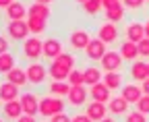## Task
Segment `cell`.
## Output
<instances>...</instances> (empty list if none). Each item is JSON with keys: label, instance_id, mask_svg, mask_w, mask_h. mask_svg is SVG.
Returning <instances> with one entry per match:
<instances>
[{"label": "cell", "instance_id": "50", "mask_svg": "<svg viewBox=\"0 0 149 122\" xmlns=\"http://www.w3.org/2000/svg\"><path fill=\"white\" fill-rule=\"evenodd\" d=\"M145 2H149V0H145Z\"/></svg>", "mask_w": 149, "mask_h": 122}, {"label": "cell", "instance_id": "33", "mask_svg": "<svg viewBox=\"0 0 149 122\" xmlns=\"http://www.w3.org/2000/svg\"><path fill=\"white\" fill-rule=\"evenodd\" d=\"M68 85H85V73L83 68H72L68 75Z\"/></svg>", "mask_w": 149, "mask_h": 122}, {"label": "cell", "instance_id": "19", "mask_svg": "<svg viewBox=\"0 0 149 122\" xmlns=\"http://www.w3.org/2000/svg\"><path fill=\"white\" fill-rule=\"evenodd\" d=\"M89 97H91V101H102V103H108V101L112 99V91L108 89L106 83L102 81V83H97V85L89 87Z\"/></svg>", "mask_w": 149, "mask_h": 122}, {"label": "cell", "instance_id": "20", "mask_svg": "<svg viewBox=\"0 0 149 122\" xmlns=\"http://www.w3.org/2000/svg\"><path fill=\"white\" fill-rule=\"evenodd\" d=\"M130 106H135V103L143 97V89L137 85V83H126V85H122V93H120Z\"/></svg>", "mask_w": 149, "mask_h": 122}, {"label": "cell", "instance_id": "17", "mask_svg": "<svg viewBox=\"0 0 149 122\" xmlns=\"http://www.w3.org/2000/svg\"><path fill=\"white\" fill-rule=\"evenodd\" d=\"M2 116H4V120L17 122L19 118L23 116V106H21V99H15V101H6V103H2Z\"/></svg>", "mask_w": 149, "mask_h": 122}, {"label": "cell", "instance_id": "38", "mask_svg": "<svg viewBox=\"0 0 149 122\" xmlns=\"http://www.w3.org/2000/svg\"><path fill=\"white\" fill-rule=\"evenodd\" d=\"M10 52V40L6 35H0V54H6Z\"/></svg>", "mask_w": 149, "mask_h": 122}, {"label": "cell", "instance_id": "13", "mask_svg": "<svg viewBox=\"0 0 149 122\" xmlns=\"http://www.w3.org/2000/svg\"><path fill=\"white\" fill-rule=\"evenodd\" d=\"M62 52H64V50H62L60 40H56V37H46V40H44V60L52 62V60L58 58Z\"/></svg>", "mask_w": 149, "mask_h": 122}, {"label": "cell", "instance_id": "43", "mask_svg": "<svg viewBox=\"0 0 149 122\" xmlns=\"http://www.w3.org/2000/svg\"><path fill=\"white\" fill-rule=\"evenodd\" d=\"M141 89H143V95H149V79H145L141 83Z\"/></svg>", "mask_w": 149, "mask_h": 122}, {"label": "cell", "instance_id": "25", "mask_svg": "<svg viewBox=\"0 0 149 122\" xmlns=\"http://www.w3.org/2000/svg\"><path fill=\"white\" fill-rule=\"evenodd\" d=\"M104 15H106V21H110V23H122L124 21V17H126V8L122 6V2L120 4H116V6H112V8H106L104 10Z\"/></svg>", "mask_w": 149, "mask_h": 122}, {"label": "cell", "instance_id": "5", "mask_svg": "<svg viewBox=\"0 0 149 122\" xmlns=\"http://www.w3.org/2000/svg\"><path fill=\"white\" fill-rule=\"evenodd\" d=\"M122 56H120V52L116 50H108L106 52V56L100 60V68L104 73H118L120 68H122Z\"/></svg>", "mask_w": 149, "mask_h": 122}, {"label": "cell", "instance_id": "36", "mask_svg": "<svg viewBox=\"0 0 149 122\" xmlns=\"http://www.w3.org/2000/svg\"><path fill=\"white\" fill-rule=\"evenodd\" d=\"M143 4H145V0H122V6L128 10H139V8H143Z\"/></svg>", "mask_w": 149, "mask_h": 122}, {"label": "cell", "instance_id": "52", "mask_svg": "<svg viewBox=\"0 0 149 122\" xmlns=\"http://www.w3.org/2000/svg\"><path fill=\"white\" fill-rule=\"evenodd\" d=\"M48 122H50V120H48Z\"/></svg>", "mask_w": 149, "mask_h": 122}, {"label": "cell", "instance_id": "44", "mask_svg": "<svg viewBox=\"0 0 149 122\" xmlns=\"http://www.w3.org/2000/svg\"><path fill=\"white\" fill-rule=\"evenodd\" d=\"M13 2H15V0H0V8H4V10H6Z\"/></svg>", "mask_w": 149, "mask_h": 122}, {"label": "cell", "instance_id": "1", "mask_svg": "<svg viewBox=\"0 0 149 122\" xmlns=\"http://www.w3.org/2000/svg\"><path fill=\"white\" fill-rule=\"evenodd\" d=\"M21 50L29 62H40V58H44V40H40L37 35H29L21 44Z\"/></svg>", "mask_w": 149, "mask_h": 122}, {"label": "cell", "instance_id": "39", "mask_svg": "<svg viewBox=\"0 0 149 122\" xmlns=\"http://www.w3.org/2000/svg\"><path fill=\"white\" fill-rule=\"evenodd\" d=\"M50 122H72V116H68V114H56V116H52L50 118Z\"/></svg>", "mask_w": 149, "mask_h": 122}, {"label": "cell", "instance_id": "46", "mask_svg": "<svg viewBox=\"0 0 149 122\" xmlns=\"http://www.w3.org/2000/svg\"><path fill=\"white\" fill-rule=\"evenodd\" d=\"M102 122H116V118H114V116H110V114H108V116H106V118H104Z\"/></svg>", "mask_w": 149, "mask_h": 122}, {"label": "cell", "instance_id": "7", "mask_svg": "<svg viewBox=\"0 0 149 122\" xmlns=\"http://www.w3.org/2000/svg\"><path fill=\"white\" fill-rule=\"evenodd\" d=\"M25 71H27V79L31 85H42L48 77V66L42 62H29V66Z\"/></svg>", "mask_w": 149, "mask_h": 122}, {"label": "cell", "instance_id": "12", "mask_svg": "<svg viewBox=\"0 0 149 122\" xmlns=\"http://www.w3.org/2000/svg\"><path fill=\"white\" fill-rule=\"evenodd\" d=\"M128 108H130V103H128L122 95H116V97H112V99L108 101V114L114 116V118L126 116V114H128Z\"/></svg>", "mask_w": 149, "mask_h": 122}, {"label": "cell", "instance_id": "45", "mask_svg": "<svg viewBox=\"0 0 149 122\" xmlns=\"http://www.w3.org/2000/svg\"><path fill=\"white\" fill-rule=\"evenodd\" d=\"M143 25H145V37L149 40V19H147V21H145Z\"/></svg>", "mask_w": 149, "mask_h": 122}, {"label": "cell", "instance_id": "37", "mask_svg": "<svg viewBox=\"0 0 149 122\" xmlns=\"http://www.w3.org/2000/svg\"><path fill=\"white\" fill-rule=\"evenodd\" d=\"M139 58H149V40H141L139 42Z\"/></svg>", "mask_w": 149, "mask_h": 122}, {"label": "cell", "instance_id": "8", "mask_svg": "<svg viewBox=\"0 0 149 122\" xmlns=\"http://www.w3.org/2000/svg\"><path fill=\"white\" fill-rule=\"evenodd\" d=\"M85 52V56H87V60H93V62H100L104 56H106V44L102 42V40H97V37H91V42L87 44V48L83 50Z\"/></svg>", "mask_w": 149, "mask_h": 122}, {"label": "cell", "instance_id": "35", "mask_svg": "<svg viewBox=\"0 0 149 122\" xmlns=\"http://www.w3.org/2000/svg\"><path fill=\"white\" fill-rule=\"evenodd\" d=\"M124 122H147V116L135 110V112H128V114L124 116Z\"/></svg>", "mask_w": 149, "mask_h": 122}, {"label": "cell", "instance_id": "21", "mask_svg": "<svg viewBox=\"0 0 149 122\" xmlns=\"http://www.w3.org/2000/svg\"><path fill=\"white\" fill-rule=\"evenodd\" d=\"M6 79L4 81H8V83H13V85H17V87H25L27 83H29V79H27V71L23 66H15L10 73H6L4 75Z\"/></svg>", "mask_w": 149, "mask_h": 122}, {"label": "cell", "instance_id": "23", "mask_svg": "<svg viewBox=\"0 0 149 122\" xmlns=\"http://www.w3.org/2000/svg\"><path fill=\"white\" fill-rule=\"evenodd\" d=\"M27 27H29V33L31 35H44L46 29H48V21L46 19H40V17H27Z\"/></svg>", "mask_w": 149, "mask_h": 122}, {"label": "cell", "instance_id": "2", "mask_svg": "<svg viewBox=\"0 0 149 122\" xmlns=\"http://www.w3.org/2000/svg\"><path fill=\"white\" fill-rule=\"evenodd\" d=\"M64 108L66 106H64L62 97H54V95L40 97V116H44V118H52L56 114H62Z\"/></svg>", "mask_w": 149, "mask_h": 122}, {"label": "cell", "instance_id": "27", "mask_svg": "<svg viewBox=\"0 0 149 122\" xmlns=\"http://www.w3.org/2000/svg\"><path fill=\"white\" fill-rule=\"evenodd\" d=\"M68 91H70L68 81H52L50 87H48V93L54 95V97H66Z\"/></svg>", "mask_w": 149, "mask_h": 122}, {"label": "cell", "instance_id": "41", "mask_svg": "<svg viewBox=\"0 0 149 122\" xmlns=\"http://www.w3.org/2000/svg\"><path fill=\"white\" fill-rule=\"evenodd\" d=\"M122 0H102V6H104V10L106 8H112V6H116V4H120Z\"/></svg>", "mask_w": 149, "mask_h": 122}, {"label": "cell", "instance_id": "15", "mask_svg": "<svg viewBox=\"0 0 149 122\" xmlns=\"http://www.w3.org/2000/svg\"><path fill=\"white\" fill-rule=\"evenodd\" d=\"M85 114H87L93 122H102V120L108 116V103L89 101V106H85Z\"/></svg>", "mask_w": 149, "mask_h": 122}, {"label": "cell", "instance_id": "32", "mask_svg": "<svg viewBox=\"0 0 149 122\" xmlns=\"http://www.w3.org/2000/svg\"><path fill=\"white\" fill-rule=\"evenodd\" d=\"M104 10L102 6V0H87V2H83V12L89 15V17H95Z\"/></svg>", "mask_w": 149, "mask_h": 122}, {"label": "cell", "instance_id": "16", "mask_svg": "<svg viewBox=\"0 0 149 122\" xmlns=\"http://www.w3.org/2000/svg\"><path fill=\"white\" fill-rule=\"evenodd\" d=\"M15 99H21V87H17L8 81L0 83V101L6 103V101H15Z\"/></svg>", "mask_w": 149, "mask_h": 122}, {"label": "cell", "instance_id": "51", "mask_svg": "<svg viewBox=\"0 0 149 122\" xmlns=\"http://www.w3.org/2000/svg\"><path fill=\"white\" fill-rule=\"evenodd\" d=\"M147 66H149V62H147Z\"/></svg>", "mask_w": 149, "mask_h": 122}, {"label": "cell", "instance_id": "3", "mask_svg": "<svg viewBox=\"0 0 149 122\" xmlns=\"http://www.w3.org/2000/svg\"><path fill=\"white\" fill-rule=\"evenodd\" d=\"M4 31H6V37L10 42H21V44L31 35L29 27H27V21H8Z\"/></svg>", "mask_w": 149, "mask_h": 122}, {"label": "cell", "instance_id": "4", "mask_svg": "<svg viewBox=\"0 0 149 122\" xmlns=\"http://www.w3.org/2000/svg\"><path fill=\"white\" fill-rule=\"evenodd\" d=\"M87 97H89V89H85V85H70L66 101H68L70 108H85Z\"/></svg>", "mask_w": 149, "mask_h": 122}, {"label": "cell", "instance_id": "26", "mask_svg": "<svg viewBox=\"0 0 149 122\" xmlns=\"http://www.w3.org/2000/svg\"><path fill=\"white\" fill-rule=\"evenodd\" d=\"M68 75L70 71L56 62H50L48 64V77H52V81H68Z\"/></svg>", "mask_w": 149, "mask_h": 122}, {"label": "cell", "instance_id": "30", "mask_svg": "<svg viewBox=\"0 0 149 122\" xmlns=\"http://www.w3.org/2000/svg\"><path fill=\"white\" fill-rule=\"evenodd\" d=\"M15 66H17V60H15V54H13V52L0 54V75H6V73H10Z\"/></svg>", "mask_w": 149, "mask_h": 122}, {"label": "cell", "instance_id": "10", "mask_svg": "<svg viewBox=\"0 0 149 122\" xmlns=\"http://www.w3.org/2000/svg\"><path fill=\"white\" fill-rule=\"evenodd\" d=\"M21 106H23V114L37 116L40 114V97L33 91H25V93H21Z\"/></svg>", "mask_w": 149, "mask_h": 122}, {"label": "cell", "instance_id": "11", "mask_svg": "<svg viewBox=\"0 0 149 122\" xmlns=\"http://www.w3.org/2000/svg\"><path fill=\"white\" fill-rule=\"evenodd\" d=\"M89 42H91V35L87 29H72L68 35V46L72 50H85Z\"/></svg>", "mask_w": 149, "mask_h": 122}, {"label": "cell", "instance_id": "49", "mask_svg": "<svg viewBox=\"0 0 149 122\" xmlns=\"http://www.w3.org/2000/svg\"><path fill=\"white\" fill-rule=\"evenodd\" d=\"M0 122H4V116H2V114H0Z\"/></svg>", "mask_w": 149, "mask_h": 122}, {"label": "cell", "instance_id": "9", "mask_svg": "<svg viewBox=\"0 0 149 122\" xmlns=\"http://www.w3.org/2000/svg\"><path fill=\"white\" fill-rule=\"evenodd\" d=\"M27 6L29 4H23L21 0H15V2L4 10V19H8V21H27V17H29Z\"/></svg>", "mask_w": 149, "mask_h": 122}, {"label": "cell", "instance_id": "31", "mask_svg": "<svg viewBox=\"0 0 149 122\" xmlns=\"http://www.w3.org/2000/svg\"><path fill=\"white\" fill-rule=\"evenodd\" d=\"M52 62H56V64H60V66H64V68H68V71H72V68H77V58H74L70 52H62V54L56 58V60H52Z\"/></svg>", "mask_w": 149, "mask_h": 122}, {"label": "cell", "instance_id": "42", "mask_svg": "<svg viewBox=\"0 0 149 122\" xmlns=\"http://www.w3.org/2000/svg\"><path fill=\"white\" fill-rule=\"evenodd\" d=\"M17 122H37V118H35V116H27V114H23Z\"/></svg>", "mask_w": 149, "mask_h": 122}, {"label": "cell", "instance_id": "40", "mask_svg": "<svg viewBox=\"0 0 149 122\" xmlns=\"http://www.w3.org/2000/svg\"><path fill=\"white\" fill-rule=\"evenodd\" d=\"M72 122H93V120H91L85 112H81V114H74V116H72Z\"/></svg>", "mask_w": 149, "mask_h": 122}, {"label": "cell", "instance_id": "28", "mask_svg": "<svg viewBox=\"0 0 149 122\" xmlns=\"http://www.w3.org/2000/svg\"><path fill=\"white\" fill-rule=\"evenodd\" d=\"M27 10H29V17H40V19H50V15H52V8H50V4H40V2H31L29 6H27Z\"/></svg>", "mask_w": 149, "mask_h": 122}, {"label": "cell", "instance_id": "22", "mask_svg": "<svg viewBox=\"0 0 149 122\" xmlns=\"http://www.w3.org/2000/svg\"><path fill=\"white\" fill-rule=\"evenodd\" d=\"M120 56H122V60H126V62H135L137 58H139V44H133V42H128V40H124L122 44H120Z\"/></svg>", "mask_w": 149, "mask_h": 122}, {"label": "cell", "instance_id": "6", "mask_svg": "<svg viewBox=\"0 0 149 122\" xmlns=\"http://www.w3.org/2000/svg\"><path fill=\"white\" fill-rule=\"evenodd\" d=\"M120 37V27L116 23H110V21H104L100 27H97V40H102L106 46L114 44L116 40Z\"/></svg>", "mask_w": 149, "mask_h": 122}, {"label": "cell", "instance_id": "18", "mask_svg": "<svg viewBox=\"0 0 149 122\" xmlns=\"http://www.w3.org/2000/svg\"><path fill=\"white\" fill-rule=\"evenodd\" d=\"M128 75H130V79L137 81V83H143L145 79H149V66H147V62L135 60L133 64H130V68H128Z\"/></svg>", "mask_w": 149, "mask_h": 122}, {"label": "cell", "instance_id": "48", "mask_svg": "<svg viewBox=\"0 0 149 122\" xmlns=\"http://www.w3.org/2000/svg\"><path fill=\"white\" fill-rule=\"evenodd\" d=\"M74 2H81V4H83V2H87V0H74Z\"/></svg>", "mask_w": 149, "mask_h": 122}, {"label": "cell", "instance_id": "24", "mask_svg": "<svg viewBox=\"0 0 149 122\" xmlns=\"http://www.w3.org/2000/svg\"><path fill=\"white\" fill-rule=\"evenodd\" d=\"M83 73H85V85H89V87L104 81V71L100 66H87V68H83Z\"/></svg>", "mask_w": 149, "mask_h": 122}, {"label": "cell", "instance_id": "34", "mask_svg": "<svg viewBox=\"0 0 149 122\" xmlns=\"http://www.w3.org/2000/svg\"><path fill=\"white\" fill-rule=\"evenodd\" d=\"M135 110L141 112V114H145V116H149V95H143V97L135 103Z\"/></svg>", "mask_w": 149, "mask_h": 122}, {"label": "cell", "instance_id": "14", "mask_svg": "<svg viewBox=\"0 0 149 122\" xmlns=\"http://www.w3.org/2000/svg\"><path fill=\"white\" fill-rule=\"evenodd\" d=\"M124 37L133 44H139L141 40H145V25L139 21H133L124 27Z\"/></svg>", "mask_w": 149, "mask_h": 122}, {"label": "cell", "instance_id": "47", "mask_svg": "<svg viewBox=\"0 0 149 122\" xmlns=\"http://www.w3.org/2000/svg\"><path fill=\"white\" fill-rule=\"evenodd\" d=\"M33 2H40V4H52L54 0H33Z\"/></svg>", "mask_w": 149, "mask_h": 122}, {"label": "cell", "instance_id": "29", "mask_svg": "<svg viewBox=\"0 0 149 122\" xmlns=\"http://www.w3.org/2000/svg\"><path fill=\"white\" fill-rule=\"evenodd\" d=\"M104 83L110 91H116L122 87V73H104Z\"/></svg>", "mask_w": 149, "mask_h": 122}]
</instances>
